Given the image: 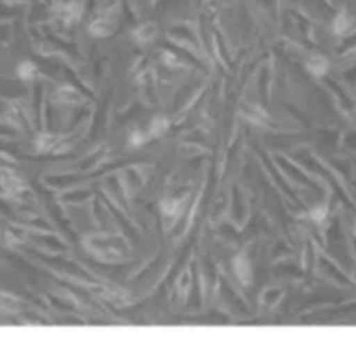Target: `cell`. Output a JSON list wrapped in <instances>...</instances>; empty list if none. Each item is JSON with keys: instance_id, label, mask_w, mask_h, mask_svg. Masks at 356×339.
Instances as JSON below:
<instances>
[{"instance_id": "4", "label": "cell", "mask_w": 356, "mask_h": 339, "mask_svg": "<svg viewBox=\"0 0 356 339\" xmlns=\"http://www.w3.org/2000/svg\"><path fill=\"white\" fill-rule=\"evenodd\" d=\"M35 73H37V68H35V65L33 63H21V66H19V75L23 77V80L26 79V80H30V79H33V75Z\"/></svg>"}, {"instance_id": "2", "label": "cell", "mask_w": 356, "mask_h": 339, "mask_svg": "<svg viewBox=\"0 0 356 339\" xmlns=\"http://www.w3.org/2000/svg\"><path fill=\"white\" fill-rule=\"evenodd\" d=\"M170 127V120L167 117H163V115H156L155 118H153L152 122H149L148 125V136L149 139L153 138H160V136L165 134L167 131H169Z\"/></svg>"}, {"instance_id": "1", "label": "cell", "mask_w": 356, "mask_h": 339, "mask_svg": "<svg viewBox=\"0 0 356 339\" xmlns=\"http://www.w3.org/2000/svg\"><path fill=\"white\" fill-rule=\"evenodd\" d=\"M233 270H235L236 278L242 282L243 285H249L252 282V268H250V261L245 254H238L233 260Z\"/></svg>"}, {"instance_id": "3", "label": "cell", "mask_w": 356, "mask_h": 339, "mask_svg": "<svg viewBox=\"0 0 356 339\" xmlns=\"http://www.w3.org/2000/svg\"><path fill=\"white\" fill-rule=\"evenodd\" d=\"M322 65H327L325 59L313 58V59H309V61H308V70L312 73H315V75H322V73L327 70V68H322Z\"/></svg>"}, {"instance_id": "5", "label": "cell", "mask_w": 356, "mask_h": 339, "mask_svg": "<svg viewBox=\"0 0 356 339\" xmlns=\"http://www.w3.org/2000/svg\"><path fill=\"white\" fill-rule=\"evenodd\" d=\"M149 139V136H148V132H134V134L131 136V145L132 146H136V148H139V146L141 145H145L146 141H148Z\"/></svg>"}]
</instances>
